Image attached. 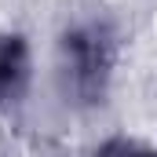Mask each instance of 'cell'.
<instances>
[{
    "label": "cell",
    "instance_id": "1",
    "mask_svg": "<svg viewBox=\"0 0 157 157\" xmlns=\"http://www.w3.org/2000/svg\"><path fill=\"white\" fill-rule=\"evenodd\" d=\"M117 55L121 37L110 22L88 18V22L70 26L59 40V66H62L66 95H73V102L80 106H99L110 91Z\"/></svg>",
    "mask_w": 157,
    "mask_h": 157
},
{
    "label": "cell",
    "instance_id": "2",
    "mask_svg": "<svg viewBox=\"0 0 157 157\" xmlns=\"http://www.w3.org/2000/svg\"><path fill=\"white\" fill-rule=\"evenodd\" d=\"M29 77H33L29 40L22 33L0 29V106L22 102V95L29 88Z\"/></svg>",
    "mask_w": 157,
    "mask_h": 157
}]
</instances>
